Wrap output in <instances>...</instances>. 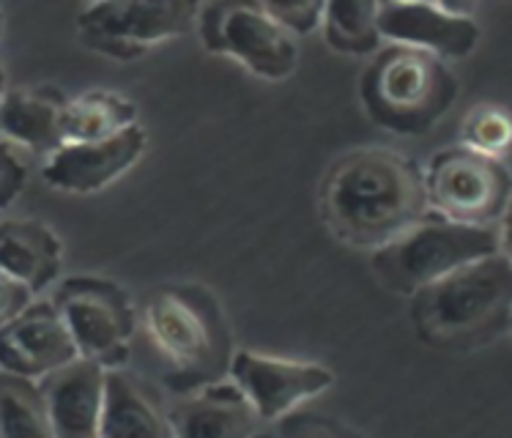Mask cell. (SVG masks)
I'll list each match as a JSON object with an SVG mask.
<instances>
[{"label":"cell","mask_w":512,"mask_h":438,"mask_svg":"<svg viewBox=\"0 0 512 438\" xmlns=\"http://www.w3.org/2000/svg\"><path fill=\"white\" fill-rule=\"evenodd\" d=\"M28 181V162L20 154V148L0 140V209H9L20 198Z\"/></svg>","instance_id":"d4e9b609"},{"label":"cell","mask_w":512,"mask_h":438,"mask_svg":"<svg viewBox=\"0 0 512 438\" xmlns=\"http://www.w3.org/2000/svg\"><path fill=\"white\" fill-rule=\"evenodd\" d=\"M107 367L77 356L50 376L39 378L47 414L58 438H99Z\"/></svg>","instance_id":"5bb4252c"},{"label":"cell","mask_w":512,"mask_h":438,"mask_svg":"<svg viewBox=\"0 0 512 438\" xmlns=\"http://www.w3.org/2000/svg\"><path fill=\"white\" fill-rule=\"evenodd\" d=\"M324 6L326 3H321V0H307V3H263V9L269 11V17H274L293 36L313 33L321 25V20H324Z\"/></svg>","instance_id":"cb8c5ba5"},{"label":"cell","mask_w":512,"mask_h":438,"mask_svg":"<svg viewBox=\"0 0 512 438\" xmlns=\"http://www.w3.org/2000/svg\"><path fill=\"white\" fill-rule=\"evenodd\" d=\"M6 91H9V85H6V69L0 66V99L6 96Z\"/></svg>","instance_id":"4316f807"},{"label":"cell","mask_w":512,"mask_h":438,"mask_svg":"<svg viewBox=\"0 0 512 438\" xmlns=\"http://www.w3.org/2000/svg\"><path fill=\"white\" fill-rule=\"evenodd\" d=\"M200 39L211 53L236 58L263 80H285L299 66V44L263 3H206L198 9Z\"/></svg>","instance_id":"52a82bcc"},{"label":"cell","mask_w":512,"mask_h":438,"mask_svg":"<svg viewBox=\"0 0 512 438\" xmlns=\"http://www.w3.org/2000/svg\"><path fill=\"white\" fill-rule=\"evenodd\" d=\"M99 438H176L159 395L129 370L107 367Z\"/></svg>","instance_id":"2e32d148"},{"label":"cell","mask_w":512,"mask_h":438,"mask_svg":"<svg viewBox=\"0 0 512 438\" xmlns=\"http://www.w3.org/2000/svg\"><path fill=\"white\" fill-rule=\"evenodd\" d=\"M425 176L430 214L471 228H493L510 203L512 178L504 159L452 146L430 159Z\"/></svg>","instance_id":"8992f818"},{"label":"cell","mask_w":512,"mask_h":438,"mask_svg":"<svg viewBox=\"0 0 512 438\" xmlns=\"http://www.w3.org/2000/svg\"><path fill=\"white\" fill-rule=\"evenodd\" d=\"M378 31L384 42L417 47L441 61L474 53L480 42V28L469 14L439 3H378Z\"/></svg>","instance_id":"4fadbf2b"},{"label":"cell","mask_w":512,"mask_h":438,"mask_svg":"<svg viewBox=\"0 0 512 438\" xmlns=\"http://www.w3.org/2000/svg\"><path fill=\"white\" fill-rule=\"evenodd\" d=\"M496 252L504 250L493 228H471L428 214L387 247L376 250L373 269L392 291L411 296L444 274Z\"/></svg>","instance_id":"5b68a950"},{"label":"cell","mask_w":512,"mask_h":438,"mask_svg":"<svg viewBox=\"0 0 512 438\" xmlns=\"http://www.w3.org/2000/svg\"><path fill=\"white\" fill-rule=\"evenodd\" d=\"M198 9V3L184 0H107L85 6L77 25L91 50L135 61L148 47L192 31Z\"/></svg>","instance_id":"ba28073f"},{"label":"cell","mask_w":512,"mask_h":438,"mask_svg":"<svg viewBox=\"0 0 512 438\" xmlns=\"http://www.w3.org/2000/svg\"><path fill=\"white\" fill-rule=\"evenodd\" d=\"M63 107L66 99L47 88H9L0 99V140L50 157L63 146Z\"/></svg>","instance_id":"ac0fdd59"},{"label":"cell","mask_w":512,"mask_h":438,"mask_svg":"<svg viewBox=\"0 0 512 438\" xmlns=\"http://www.w3.org/2000/svg\"><path fill=\"white\" fill-rule=\"evenodd\" d=\"M146 146L148 135L140 124L96 143H63L44 162V184L69 195H94L129 173Z\"/></svg>","instance_id":"8fae6325"},{"label":"cell","mask_w":512,"mask_h":438,"mask_svg":"<svg viewBox=\"0 0 512 438\" xmlns=\"http://www.w3.org/2000/svg\"><path fill=\"white\" fill-rule=\"evenodd\" d=\"M255 438H277V436H272V433H263V430H261V433H258Z\"/></svg>","instance_id":"f1b7e54d"},{"label":"cell","mask_w":512,"mask_h":438,"mask_svg":"<svg viewBox=\"0 0 512 438\" xmlns=\"http://www.w3.org/2000/svg\"><path fill=\"white\" fill-rule=\"evenodd\" d=\"M63 266L61 239L36 219L0 222V272H6L28 291H47Z\"/></svg>","instance_id":"e0dca14e"},{"label":"cell","mask_w":512,"mask_h":438,"mask_svg":"<svg viewBox=\"0 0 512 438\" xmlns=\"http://www.w3.org/2000/svg\"><path fill=\"white\" fill-rule=\"evenodd\" d=\"M428 214L422 167L392 148L351 151L326 176L324 217L351 247L381 250Z\"/></svg>","instance_id":"6da1fadb"},{"label":"cell","mask_w":512,"mask_h":438,"mask_svg":"<svg viewBox=\"0 0 512 438\" xmlns=\"http://www.w3.org/2000/svg\"><path fill=\"white\" fill-rule=\"evenodd\" d=\"M277 438H362V436L332 417H321V414H296V411H293V414L280 419Z\"/></svg>","instance_id":"603a6c76"},{"label":"cell","mask_w":512,"mask_h":438,"mask_svg":"<svg viewBox=\"0 0 512 438\" xmlns=\"http://www.w3.org/2000/svg\"><path fill=\"white\" fill-rule=\"evenodd\" d=\"M3 33H6V17H3V9H0V39H3Z\"/></svg>","instance_id":"83f0119b"},{"label":"cell","mask_w":512,"mask_h":438,"mask_svg":"<svg viewBox=\"0 0 512 438\" xmlns=\"http://www.w3.org/2000/svg\"><path fill=\"white\" fill-rule=\"evenodd\" d=\"M33 302V293L17 282L14 277H9L6 272H0V329L6 324H11L17 315Z\"/></svg>","instance_id":"484cf974"},{"label":"cell","mask_w":512,"mask_h":438,"mask_svg":"<svg viewBox=\"0 0 512 438\" xmlns=\"http://www.w3.org/2000/svg\"><path fill=\"white\" fill-rule=\"evenodd\" d=\"M53 307L72 334L77 354L105 367L124 351L135 332L132 304L118 285L107 280H66L55 291Z\"/></svg>","instance_id":"9c48e42d"},{"label":"cell","mask_w":512,"mask_h":438,"mask_svg":"<svg viewBox=\"0 0 512 438\" xmlns=\"http://www.w3.org/2000/svg\"><path fill=\"white\" fill-rule=\"evenodd\" d=\"M176 438H255L261 417L236 384H211L170 408Z\"/></svg>","instance_id":"9a60e30c"},{"label":"cell","mask_w":512,"mask_h":438,"mask_svg":"<svg viewBox=\"0 0 512 438\" xmlns=\"http://www.w3.org/2000/svg\"><path fill=\"white\" fill-rule=\"evenodd\" d=\"M0 438H58L39 384L3 370H0Z\"/></svg>","instance_id":"ffe728a7"},{"label":"cell","mask_w":512,"mask_h":438,"mask_svg":"<svg viewBox=\"0 0 512 438\" xmlns=\"http://www.w3.org/2000/svg\"><path fill=\"white\" fill-rule=\"evenodd\" d=\"M230 378L239 386L241 395L250 400L261 422L288 417L299 403L321 395L335 381L326 367L313 362H291L250 351L233 354Z\"/></svg>","instance_id":"30bf717a"},{"label":"cell","mask_w":512,"mask_h":438,"mask_svg":"<svg viewBox=\"0 0 512 438\" xmlns=\"http://www.w3.org/2000/svg\"><path fill=\"white\" fill-rule=\"evenodd\" d=\"M321 28L329 47L345 55L378 53L384 42L378 31V3L373 0L326 3Z\"/></svg>","instance_id":"44dd1931"},{"label":"cell","mask_w":512,"mask_h":438,"mask_svg":"<svg viewBox=\"0 0 512 438\" xmlns=\"http://www.w3.org/2000/svg\"><path fill=\"white\" fill-rule=\"evenodd\" d=\"M510 137V113L502 105H477L463 121L460 146L485 154V157L504 159V154L510 151Z\"/></svg>","instance_id":"7402d4cb"},{"label":"cell","mask_w":512,"mask_h":438,"mask_svg":"<svg viewBox=\"0 0 512 438\" xmlns=\"http://www.w3.org/2000/svg\"><path fill=\"white\" fill-rule=\"evenodd\" d=\"M137 124V107L113 91H88L63 107V143H96Z\"/></svg>","instance_id":"d6986e66"},{"label":"cell","mask_w":512,"mask_h":438,"mask_svg":"<svg viewBox=\"0 0 512 438\" xmlns=\"http://www.w3.org/2000/svg\"><path fill=\"white\" fill-rule=\"evenodd\" d=\"M411 313L430 345L471 351L507 332L512 318V263L496 252L466 263L411 293Z\"/></svg>","instance_id":"7a4b0ae2"},{"label":"cell","mask_w":512,"mask_h":438,"mask_svg":"<svg viewBox=\"0 0 512 438\" xmlns=\"http://www.w3.org/2000/svg\"><path fill=\"white\" fill-rule=\"evenodd\" d=\"M367 115L395 135L430 132L458 99V80L436 55L387 44L376 53L359 83Z\"/></svg>","instance_id":"277c9868"},{"label":"cell","mask_w":512,"mask_h":438,"mask_svg":"<svg viewBox=\"0 0 512 438\" xmlns=\"http://www.w3.org/2000/svg\"><path fill=\"white\" fill-rule=\"evenodd\" d=\"M77 356V345L53 302L33 299L11 324L0 329V370L11 376L39 381Z\"/></svg>","instance_id":"7c38bea8"},{"label":"cell","mask_w":512,"mask_h":438,"mask_svg":"<svg viewBox=\"0 0 512 438\" xmlns=\"http://www.w3.org/2000/svg\"><path fill=\"white\" fill-rule=\"evenodd\" d=\"M143 326L176 389L198 392L230 373L228 318L217 299L198 285H168L154 293L143 307Z\"/></svg>","instance_id":"3957f363"}]
</instances>
